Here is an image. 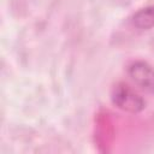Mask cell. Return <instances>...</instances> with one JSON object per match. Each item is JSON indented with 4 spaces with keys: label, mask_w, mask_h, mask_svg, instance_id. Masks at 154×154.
Segmentation results:
<instances>
[{
    "label": "cell",
    "mask_w": 154,
    "mask_h": 154,
    "mask_svg": "<svg viewBox=\"0 0 154 154\" xmlns=\"http://www.w3.org/2000/svg\"><path fill=\"white\" fill-rule=\"evenodd\" d=\"M111 100L116 107L129 113H140L146 107L144 99L125 83H117L113 87Z\"/></svg>",
    "instance_id": "1"
},
{
    "label": "cell",
    "mask_w": 154,
    "mask_h": 154,
    "mask_svg": "<svg viewBox=\"0 0 154 154\" xmlns=\"http://www.w3.org/2000/svg\"><path fill=\"white\" fill-rule=\"evenodd\" d=\"M128 75L142 90L154 94V67L143 60H136L128 67Z\"/></svg>",
    "instance_id": "2"
},
{
    "label": "cell",
    "mask_w": 154,
    "mask_h": 154,
    "mask_svg": "<svg viewBox=\"0 0 154 154\" xmlns=\"http://www.w3.org/2000/svg\"><path fill=\"white\" fill-rule=\"evenodd\" d=\"M132 24L142 30L154 26V6H148L138 10L132 16Z\"/></svg>",
    "instance_id": "3"
}]
</instances>
